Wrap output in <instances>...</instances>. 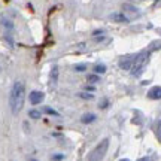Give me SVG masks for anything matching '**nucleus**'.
I'll return each instance as SVG.
<instances>
[{
    "mask_svg": "<svg viewBox=\"0 0 161 161\" xmlns=\"http://www.w3.org/2000/svg\"><path fill=\"white\" fill-rule=\"evenodd\" d=\"M29 115H30V118H33V119H39V118H40V112H37V110H30Z\"/></svg>",
    "mask_w": 161,
    "mask_h": 161,
    "instance_id": "nucleus-11",
    "label": "nucleus"
},
{
    "mask_svg": "<svg viewBox=\"0 0 161 161\" xmlns=\"http://www.w3.org/2000/svg\"><path fill=\"white\" fill-rule=\"evenodd\" d=\"M134 58H136V55H128V57H124L119 61V66L124 70H131L133 63H134Z\"/></svg>",
    "mask_w": 161,
    "mask_h": 161,
    "instance_id": "nucleus-5",
    "label": "nucleus"
},
{
    "mask_svg": "<svg viewBox=\"0 0 161 161\" xmlns=\"http://www.w3.org/2000/svg\"><path fill=\"white\" fill-rule=\"evenodd\" d=\"M88 80H90V82H97V80H98V76H96V75L88 76Z\"/></svg>",
    "mask_w": 161,
    "mask_h": 161,
    "instance_id": "nucleus-14",
    "label": "nucleus"
},
{
    "mask_svg": "<svg viewBox=\"0 0 161 161\" xmlns=\"http://www.w3.org/2000/svg\"><path fill=\"white\" fill-rule=\"evenodd\" d=\"M43 112L48 114V115H51V116H60V114H58L57 110L51 109V108H43Z\"/></svg>",
    "mask_w": 161,
    "mask_h": 161,
    "instance_id": "nucleus-10",
    "label": "nucleus"
},
{
    "mask_svg": "<svg viewBox=\"0 0 161 161\" xmlns=\"http://www.w3.org/2000/svg\"><path fill=\"white\" fill-rule=\"evenodd\" d=\"M24 98H25V86L23 82H15L11 88V94H9V106H11L12 114L17 115L18 112H21L24 106Z\"/></svg>",
    "mask_w": 161,
    "mask_h": 161,
    "instance_id": "nucleus-1",
    "label": "nucleus"
},
{
    "mask_svg": "<svg viewBox=\"0 0 161 161\" xmlns=\"http://www.w3.org/2000/svg\"><path fill=\"white\" fill-rule=\"evenodd\" d=\"M43 98H45V94L42 91H31L29 96V100L31 104H39L43 102Z\"/></svg>",
    "mask_w": 161,
    "mask_h": 161,
    "instance_id": "nucleus-4",
    "label": "nucleus"
},
{
    "mask_svg": "<svg viewBox=\"0 0 161 161\" xmlns=\"http://www.w3.org/2000/svg\"><path fill=\"white\" fill-rule=\"evenodd\" d=\"M158 2H160V3H161V0H158Z\"/></svg>",
    "mask_w": 161,
    "mask_h": 161,
    "instance_id": "nucleus-19",
    "label": "nucleus"
},
{
    "mask_svg": "<svg viewBox=\"0 0 161 161\" xmlns=\"http://www.w3.org/2000/svg\"><path fill=\"white\" fill-rule=\"evenodd\" d=\"M140 161H151V160H149V158H142Z\"/></svg>",
    "mask_w": 161,
    "mask_h": 161,
    "instance_id": "nucleus-17",
    "label": "nucleus"
},
{
    "mask_svg": "<svg viewBox=\"0 0 161 161\" xmlns=\"http://www.w3.org/2000/svg\"><path fill=\"white\" fill-rule=\"evenodd\" d=\"M57 78H58V69L57 67H52V70H51V86H54Z\"/></svg>",
    "mask_w": 161,
    "mask_h": 161,
    "instance_id": "nucleus-9",
    "label": "nucleus"
},
{
    "mask_svg": "<svg viewBox=\"0 0 161 161\" xmlns=\"http://www.w3.org/2000/svg\"><path fill=\"white\" fill-rule=\"evenodd\" d=\"M80 97H84V98H92V94H85V92H82V94H80Z\"/></svg>",
    "mask_w": 161,
    "mask_h": 161,
    "instance_id": "nucleus-15",
    "label": "nucleus"
},
{
    "mask_svg": "<svg viewBox=\"0 0 161 161\" xmlns=\"http://www.w3.org/2000/svg\"><path fill=\"white\" fill-rule=\"evenodd\" d=\"M148 52H142V54H139V55H136V58H134V63H133V67H131V72L133 75H139L142 70H143L145 64L148 63Z\"/></svg>",
    "mask_w": 161,
    "mask_h": 161,
    "instance_id": "nucleus-3",
    "label": "nucleus"
},
{
    "mask_svg": "<svg viewBox=\"0 0 161 161\" xmlns=\"http://www.w3.org/2000/svg\"><path fill=\"white\" fill-rule=\"evenodd\" d=\"M106 106H108V102H102V104H100V108H106Z\"/></svg>",
    "mask_w": 161,
    "mask_h": 161,
    "instance_id": "nucleus-16",
    "label": "nucleus"
},
{
    "mask_svg": "<svg viewBox=\"0 0 161 161\" xmlns=\"http://www.w3.org/2000/svg\"><path fill=\"white\" fill-rule=\"evenodd\" d=\"M94 119H96V115H92V114H85V115L80 118V121H82L84 124H90V122H92Z\"/></svg>",
    "mask_w": 161,
    "mask_h": 161,
    "instance_id": "nucleus-8",
    "label": "nucleus"
},
{
    "mask_svg": "<svg viewBox=\"0 0 161 161\" xmlns=\"http://www.w3.org/2000/svg\"><path fill=\"white\" fill-rule=\"evenodd\" d=\"M75 69L78 70V72H84V70H85L86 67H85V64H78V66H76Z\"/></svg>",
    "mask_w": 161,
    "mask_h": 161,
    "instance_id": "nucleus-13",
    "label": "nucleus"
},
{
    "mask_svg": "<svg viewBox=\"0 0 161 161\" xmlns=\"http://www.w3.org/2000/svg\"><path fill=\"white\" fill-rule=\"evenodd\" d=\"M148 97L152 98V100H160L161 98V86H154V88H151L149 92H148Z\"/></svg>",
    "mask_w": 161,
    "mask_h": 161,
    "instance_id": "nucleus-7",
    "label": "nucleus"
},
{
    "mask_svg": "<svg viewBox=\"0 0 161 161\" xmlns=\"http://www.w3.org/2000/svg\"><path fill=\"white\" fill-rule=\"evenodd\" d=\"M119 161H130V160H125V158H124V160H119Z\"/></svg>",
    "mask_w": 161,
    "mask_h": 161,
    "instance_id": "nucleus-18",
    "label": "nucleus"
},
{
    "mask_svg": "<svg viewBox=\"0 0 161 161\" xmlns=\"http://www.w3.org/2000/svg\"><path fill=\"white\" fill-rule=\"evenodd\" d=\"M108 148H109V139H104V140H102V142L94 148V151H92L91 154H90L88 161H102L104 154H106V151H108Z\"/></svg>",
    "mask_w": 161,
    "mask_h": 161,
    "instance_id": "nucleus-2",
    "label": "nucleus"
},
{
    "mask_svg": "<svg viewBox=\"0 0 161 161\" xmlns=\"http://www.w3.org/2000/svg\"><path fill=\"white\" fill-rule=\"evenodd\" d=\"M94 70H96V73H104V72H106V67H104L103 64H98V66L94 67Z\"/></svg>",
    "mask_w": 161,
    "mask_h": 161,
    "instance_id": "nucleus-12",
    "label": "nucleus"
},
{
    "mask_svg": "<svg viewBox=\"0 0 161 161\" xmlns=\"http://www.w3.org/2000/svg\"><path fill=\"white\" fill-rule=\"evenodd\" d=\"M31 161H36V160H31Z\"/></svg>",
    "mask_w": 161,
    "mask_h": 161,
    "instance_id": "nucleus-20",
    "label": "nucleus"
},
{
    "mask_svg": "<svg viewBox=\"0 0 161 161\" xmlns=\"http://www.w3.org/2000/svg\"><path fill=\"white\" fill-rule=\"evenodd\" d=\"M110 19H112V21H115V23H128V21H130L127 15H124V14H119V12L112 14V15H110Z\"/></svg>",
    "mask_w": 161,
    "mask_h": 161,
    "instance_id": "nucleus-6",
    "label": "nucleus"
}]
</instances>
